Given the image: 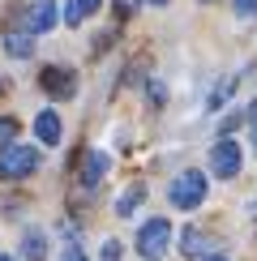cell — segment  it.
I'll return each instance as SVG.
<instances>
[{"label":"cell","mask_w":257,"mask_h":261,"mask_svg":"<svg viewBox=\"0 0 257 261\" xmlns=\"http://www.w3.org/2000/svg\"><path fill=\"white\" fill-rule=\"evenodd\" d=\"M167 197L176 210H197L201 201H206V171H180L176 180H171Z\"/></svg>","instance_id":"cell-1"},{"label":"cell","mask_w":257,"mask_h":261,"mask_svg":"<svg viewBox=\"0 0 257 261\" xmlns=\"http://www.w3.org/2000/svg\"><path fill=\"white\" fill-rule=\"evenodd\" d=\"M39 167V150L35 146H5L0 150V180H21Z\"/></svg>","instance_id":"cell-2"},{"label":"cell","mask_w":257,"mask_h":261,"mask_svg":"<svg viewBox=\"0 0 257 261\" xmlns=\"http://www.w3.org/2000/svg\"><path fill=\"white\" fill-rule=\"evenodd\" d=\"M167 244H171V223H167V219H150L142 231H137V253L150 257V261L163 257V253H167Z\"/></svg>","instance_id":"cell-3"},{"label":"cell","mask_w":257,"mask_h":261,"mask_svg":"<svg viewBox=\"0 0 257 261\" xmlns=\"http://www.w3.org/2000/svg\"><path fill=\"white\" fill-rule=\"evenodd\" d=\"M240 167H244V154H240V146L223 137L219 146L210 150V171H214V176H223V180H227V176H236Z\"/></svg>","instance_id":"cell-4"},{"label":"cell","mask_w":257,"mask_h":261,"mask_svg":"<svg viewBox=\"0 0 257 261\" xmlns=\"http://www.w3.org/2000/svg\"><path fill=\"white\" fill-rule=\"evenodd\" d=\"M39 86L52 94V99H69V94H73V73H64V69H43Z\"/></svg>","instance_id":"cell-5"},{"label":"cell","mask_w":257,"mask_h":261,"mask_svg":"<svg viewBox=\"0 0 257 261\" xmlns=\"http://www.w3.org/2000/svg\"><path fill=\"white\" fill-rule=\"evenodd\" d=\"M26 26H30V35L52 30V26H56V5H52V0H39V5L26 13Z\"/></svg>","instance_id":"cell-6"},{"label":"cell","mask_w":257,"mask_h":261,"mask_svg":"<svg viewBox=\"0 0 257 261\" xmlns=\"http://www.w3.org/2000/svg\"><path fill=\"white\" fill-rule=\"evenodd\" d=\"M107 176V154L103 150H86V163H82V184L86 189H94V184H99Z\"/></svg>","instance_id":"cell-7"},{"label":"cell","mask_w":257,"mask_h":261,"mask_svg":"<svg viewBox=\"0 0 257 261\" xmlns=\"http://www.w3.org/2000/svg\"><path fill=\"white\" fill-rule=\"evenodd\" d=\"M35 133H39L43 146H56V141H60V116L56 112H39L35 116Z\"/></svg>","instance_id":"cell-8"},{"label":"cell","mask_w":257,"mask_h":261,"mask_svg":"<svg viewBox=\"0 0 257 261\" xmlns=\"http://www.w3.org/2000/svg\"><path fill=\"white\" fill-rule=\"evenodd\" d=\"M99 5H103V0H69V5H64V21H69V26H82Z\"/></svg>","instance_id":"cell-9"},{"label":"cell","mask_w":257,"mask_h":261,"mask_svg":"<svg viewBox=\"0 0 257 261\" xmlns=\"http://www.w3.org/2000/svg\"><path fill=\"white\" fill-rule=\"evenodd\" d=\"M5 51L17 60H26L30 51H35V35H5Z\"/></svg>","instance_id":"cell-10"},{"label":"cell","mask_w":257,"mask_h":261,"mask_svg":"<svg viewBox=\"0 0 257 261\" xmlns=\"http://www.w3.org/2000/svg\"><path fill=\"white\" fill-rule=\"evenodd\" d=\"M21 257H26V261H43V257H47V240H43L39 231H26V240H21Z\"/></svg>","instance_id":"cell-11"},{"label":"cell","mask_w":257,"mask_h":261,"mask_svg":"<svg viewBox=\"0 0 257 261\" xmlns=\"http://www.w3.org/2000/svg\"><path fill=\"white\" fill-rule=\"evenodd\" d=\"M142 201H146V189H142V184H133V189L116 201V214H133V205H142Z\"/></svg>","instance_id":"cell-12"},{"label":"cell","mask_w":257,"mask_h":261,"mask_svg":"<svg viewBox=\"0 0 257 261\" xmlns=\"http://www.w3.org/2000/svg\"><path fill=\"white\" fill-rule=\"evenodd\" d=\"M13 137H17V120H0V146H13Z\"/></svg>","instance_id":"cell-13"},{"label":"cell","mask_w":257,"mask_h":261,"mask_svg":"<svg viewBox=\"0 0 257 261\" xmlns=\"http://www.w3.org/2000/svg\"><path fill=\"white\" fill-rule=\"evenodd\" d=\"M185 253H189V257H197V253H201V236H197V231H189V236H185Z\"/></svg>","instance_id":"cell-14"},{"label":"cell","mask_w":257,"mask_h":261,"mask_svg":"<svg viewBox=\"0 0 257 261\" xmlns=\"http://www.w3.org/2000/svg\"><path fill=\"white\" fill-rule=\"evenodd\" d=\"M99 261H124V257H120V244H116V240H107V244H103V257H99Z\"/></svg>","instance_id":"cell-15"},{"label":"cell","mask_w":257,"mask_h":261,"mask_svg":"<svg viewBox=\"0 0 257 261\" xmlns=\"http://www.w3.org/2000/svg\"><path fill=\"white\" fill-rule=\"evenodd\" d=\"M236 13L240 17H257V0H236Z\"/></svg>","instance_id":"cell-16"},{"label":"cell","mask_w":257,"mask_h":261,"mask_svg":"<svg viewBox=\"0 0 257 261\" xmlns=\"http://www.w3.org/2000/svg\"><path fill=\"white\" fill-rule=\"evenodd\" d=\"M64 261H86V253H78V248H69V253H64Z\"/></svg>","instance_id":"cell-17"},{"label":"cell","mask_w":257,"mask_h":261,"mask_svg":"<svg viewBox=\"0 0 257 261\" xmlns=\"http://www.w3.org/2000/svg\"><path fill=\"white\" fill-rule=\"evenodd\" d=\"M206 261H223V257H206Z\"/></svg>","instance_id":"cell-18"},{"label":"cell","mask_w":257,"mask_h":261,"mask_svg":"<svg viewBox=\"0 0 257 261\" xmlns=\"http://www.w3.org/2000/svg\"><path fill=\"white\" fill-rule=\"evenodd\" d=\"M150 5H163V0H150Z\"/></svg>","instance_id":"cell-19"},{"label":"cell","mask_w":257,"mask_h":261,"mask_svg":"<svg viewBox=\"0 0 257 261\" xmlns=\"http://www.w3.org/2000/svg\"><path fill=\"white\" fill-rule=\"evenodd\" d=\"M0 261H9V257H5V253H0Z\"/></svg>","instance_id":"cell-20"},{"label":"cell","mask_w":257,"mask_h":261,"mask_svg":"<svg viewBox=\"0 0 257 261\" xmlns=\"http://www.w3.org/2000/svg\"><path fill=\"white\" fill-rule=\"evenodd\" d=\"M253 137H257V128H253Z\"/></svg>","instance_id":"cell-21"}]
</instances>
